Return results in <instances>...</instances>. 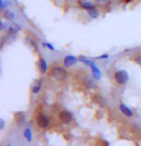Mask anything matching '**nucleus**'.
Returning a JSON list of instances; mask_svg holds the SVG:
<instances>
[{
  "label": "nucleus",
  "instance_id": "f257e3e1",
  "mask_svg": "<svg viewBox=\"0 0 141 146\" xmlns=\"http://www.w3.org/2000/svg\"><path fill=\"white\" fill-rule=\"evenodd\" d=\"M50 76L56 81H65L69 76L67 69L60 66H54L50 69Z\"/></svg>",
  "mask_w": 141,
  "mask_h": 146
},
{
  "label": "nucleus",
  "instance_id": "f03ea898",
  "mask_svg": "<svg viewBox=\"0 0 141 146\" xmlns=\"http://www.w3.org/2000/svg\"><path fill=\"white\" fill-rule=\"evenodd\" d=\"M113 79L115 81V83L119 86H122V84H125L129 80V74L128 72L124 70V69H119V70H116L113 74Z\"/></svg>",
  "mask_w": 141,
  "mask_h": 146
},
{
  "label": "nucleus",
  "instance_id": "7ed1b4c3",
  "mask_svg": "<svg viewBox=\"0 0 141 146\" xmlns=\"http://www.w3.org/2000/svg\"><path fill=\"white\" fill-rule=\"evenodd\" d=\"M78 62V57L75 55H66L63 59V66L64 68H70V66L76 65Z\"/></svg>",
  "mask_w": 141,
  "mask_h": 146
},
{
  "label": "nucleus",
  "instance_id": "20e7f679",
  "mask_svg": "<svg viewBox=\"0 0 141 146\" xmlns=\"http://www.w3.org/2000/svg\"><path fill=\"white\" fill-rule=\"evenodd\" d=\"M36 123L40 128H46L49 126L50 124V119L48 116L44 115V114H40L36 119Z\"/></svg>",
  "mask_w": 141,
  "mask_h": 146
},
{
  "label": "nucleus",
  "instance_id": "39448f33",
  "mask_svg": "<svg viewBox=\"0 0 141 146\" xmlns=\"http://www.w3.org/2000/svg\"><path fill=\"white\" fill-rule=\"evenodd\" d=\"M59 119L64 124H69L73 121V116L69 111L63 110L59 113Z\"/></svg>",
  "mask_w": 141,
  "mask_h": 146
},
{
  "label": "nucleus",
  "instance_id": "423d86ee",
  "mask_svg": "<svg viewBox=\"0 0 141 146\" xmlns=\"http://www.w3.org/2000/svg\"><path fill=\"white\" fill-rule=\"evenodd\" d=\"M20 31V28L18 25L16 24H13V25H10V26H6V33H7V35L8 36H13V35H16L17 33Z\"/></svg>",
  "mask_w": 141,
  "mask_h": 146
},
{
  "label": "nucleus",
  "instance_id": "0eeeda50",
  "mask_svg": "<svg viewBox=\"0 0 141 146\" xmlns=\"http://www.w3.org/2000/svg\"><path fill=\"white\" fill-rule=\"evenodd\" d=\"M37 66H38V69H39L40 73H42V74H45V73H47V71H48V63H47V61L44 59L43 57H39Z\"/></svg>",
  "mask_w": 141,
  "mask_h": 146
},
{
  "label": "nucleus",
  "instance_id": "6e6552de",
  "mask_svg": "<svg viewBox=\"0 0 141 146\" xmlns=\"http://www.w3.org/2000/svg\"><path fill=\"white\" fill-rule=\"evenodd\" d=\"M79 6L83 9L85 11H91L93 9L96 8V6L93 4V2H90V1H82V2H79Z\"/></svg>",
  "mask_w": 141,
  "mask_h": 146
},
{
  "label": "nucleus",
  "instance_id": "1a4fd4ad",
  "mask_svg": "<svg viewBox=\"0 0 141 146\" xmlns=\"http://www.w3.org/2000/svg\"><path fill=\"white\" fill-rule=\"evenodd\" d=\"M41 88H42V81L37 80L33 84V86H32V88H31L32 93H33V94H38V93L40 92Z\"/></svg>",
  "mask_w": 141,
  "mask_h": 146
},
{
  "label": "nucleus",
  "instance_id": "9d476101",
  "mask_svg": "<svg viewBox=\"0 0 141 146\" xmlns=\"http://www.w3.org/2000/svg\"><path fill=\"white\" fill-rule=\"evenodd\" d=\"M119 109H120V111L122 112V114H124V115L126 116V117H132L133 116V111H132L129 107L126 106V104H121L119 106Z\"/></svg>",
  "mask_w": 141,
  "mask_h": 146
},
{
  "label": "nucleus",
  "instance_id": "9b49d317",
  "mask_svg": "<svg viewBox=\"0 0 141 146\" xmlns=\"http://www.w3.org/2000/svg\"><path fill=\"white\" fill-rule=\"evenodd\" d=\"M78 61L79 62H81L82 64H84L85 66H93V65H95V63L93 62V60L89 59V58L87 57H84V56H79L78 57Z\"/></svg>",
  "mask_w": 141,
  "mask_h": 146
},
{
  "label": "nucleus",
  "instance_id": "f8f14e48",
  "mask_svg": "<svg viewBox=\"0 0 141 146\" xmlns=\"http://www.w3.org/2000/svg\"><path fill=\"white\" fill-rule=\"evenodd\" d=\"M91 69H92V73H93V77L95 79V80H100L101 78V71L99 70V68L96 66V65H93V66H91Z\"/></svg>",
  "mask_w": 141,
  "mask_h": 146
},
{
  "label": "nucleus",
  "instance_id": "ddd939ff",
  "mask_svg": "<svg viewBox=\"0 0 141 146\" xmlns=\"http://www.w3.org/2000/svg\"><path fill=\"white\" fill-rule=\"evenodd\" d=\"M3 17H4L5 19L9 20V21H13L14 18H15V14H14L11 11L7 9V10H5L3 11Z\"/></svg>",
  "mask_w": 141,
  "mask_h": 146
},
{
  "label": "nucleus",
  "instance_id": "4468645a",
  "mask_svg": "<svg viewBox=\"0 0 141 146\" xmlns=\"http://www.w3.org/2000/svg\"><path fill=\"white\" fill-rule=\"evenodd\" d=\"M87 13H88V15L90 16V18H92V19H97L98 17L100 16V13H99V11L97 10V8H95L91 11H88Z\"/></svg>",
  "mask_w": 141,
  "mask_h": 146
},
{
  "label": "nucleus",
  "instance_id": "2eb2a0df",
  "mask_svg": "<svg viewBox=\"0 0 141 146\" xmlns=\"http://www.w3.org/2000/svg\"><path fill=\"white\" fill-rule=\"evenodd\" d=\"M24 137H25V139H27V141H28L29 142H31V141H32V139H33V134H32L31 128L27 127V128H26V129L24 130Z\"/></svg>",
  "mask_w": 141,
  "mask_h": 146
},
{
  "label": "nucleus",
  "instance_id": "dca6fc26",
  "mask_svg": "<svg viewBox=\"0 0 141 146\" xmlns=\"http://www.w3.org/2000/svg\"><path fill=\"white\" fill-rule=\"evenodd\" d=\"M131 60L134 61V63L136 64V65H138L139 66H141V53H136L133 55V56L131 57Z\"/></svg>",
  "mask_w": 141,
  "mask_h": 146
},
{
  "label": "nucleus",
  "instance_id": "f3484780",
  "mask_svg": "<svg viewBox=\"0 0 141 146\" xmlns=\"http://www.w3.org/2000/svg\"><path fill=\"white\" fill-rule=\"evenodd\" d=\"M29 43H30V45L33 46L35 51H38V45H37L36 41L33 39V38H30V39H29Z\"/></svg>",
  "mask_w": 141,
  "mask_h": 146
},
{
  "label": "nucleus",
  "instance_id": "a211bd4d",
  "mask_svg": "<svg viewBox=\"0 0 141 146\" xmlns=\"http://www.w3.org/2000/svg\"><path fill=\"white\" fill-rule=\"evenodd\" d=\"M42 45H43V46H47L50 50H52V51H54V46H52V44H51V43H42Z\"/></svg>",
  "mask_w": 141,
  "mask_h": 146
},
{
  "label": "nucleus",
  "instance_id": "6ab92c4d",
  "mask_svg": "<svg viewBox=\"0 0 141 146\" xmlns=\"http://www.w3.org/2000/svg\"><path fill=\"white\" fill-rule=\"evenodd\" d=\"M109 58V55L107 53H105V54H102L100 55V56H98V57H96L95 59H100V60H105V59H108Z\"/></svg>",
  "mask_w": 141,
  "mask_h": 146
},
{
  "label": "nucleus",
  "instance_id": "aec40b11",
  "mask_svg": "<svg viewBox=\"0 0 141 146\" xmlns=\"http://www.w3.org/2000/svg\"><path fill=\"white\" fill-rule=\"evenodd\" d=\"M5 128V121L0 118V131Z\"/></svg>",
  "mask_w": 141,
  "mask_h": 146
},
{
  "label": "nucleus",
  "instance_id": "412c9836",
  "mask_svg": "<svg viewBox=\"0 0 141 146\" xmlns=\"http://www.w3.org/2000/svg\"><path fill=\"white\" fill-rule=\"evenodd\" d=\"M5 27H6L5 24H4V23H3L2 19L0 18V31H2L3 30H5V29H6Z\"/></svg>",
  "mask_w": 141,
  "mask_h": 146
},
{
  "label": "nucleus",
  "instance_id": "4be33fe9",
  "mask_svg": "<svg viewBox=\"0 0 141 146\" xmlns=\"http://www.w3.org/2000/svg\"><path fill=\"white\" fill-rule=\"evenodd\" d=\"M98 1H102V2H107L109 0H98Z\"/></svg>",
  "mask_w": 141,
  "mask_h": 146
},
{
  "label": "nucleus",
  "instance_id": "5701e85b",
  "mask_svg": "<svg viewBox=\"0 0 141 146\" xmlns=\"http://www.w3.org/2000/svg\"><path fill=\"white\" fill-rule=\"evenodd\" d=\"M3 3H4V0H0V5L3 4Z\"/></svg>",
  "mask_w": 141,
  "mask_h": 146
},
{
  "label": "nucleus",
  "instance_id": "b1692460",
  "mask_svg": "<svg viewBox=\"0 0 141 146\" xmlns=\"http://www.w3.org/2000/svg\"><path fill=\"white\" fill-rule=\"evenodd\" d=\"M7 146H11V145H7Z\"/></svg>",
  "mask_w": 141,
  "mask_h": 146
}]
</instances>
